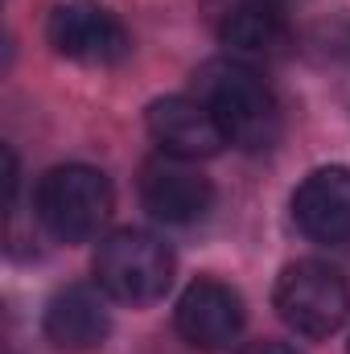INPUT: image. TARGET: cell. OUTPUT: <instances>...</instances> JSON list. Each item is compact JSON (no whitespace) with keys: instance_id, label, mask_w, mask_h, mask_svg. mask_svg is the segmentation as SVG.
I'll return each instance as SVG.
<instances>
[{"instance_id":"6da1fadb","label":"cell","mask_w":350,"mask_h":354,"mask_svg":"<svg viewBox=\"0 0 350 354\" xmlns=\"http://www.w3.org/2000/svg\"><path fill=\"white\" fill-rule=\"evenodd\" d=\"M194 79H198V99L223 124L227 145H239L248 153L276 145L280 103H276L272 87L256 75V66H248L243 58H214Z\"/></svg>"},{"instance_id":"7a4b0ae2","label":"cell","mask_w":350,"mask_h":354,"mask_svg":"<svg viewBox=\"0 0 350 354\" xmlns=\"http://www.w3.org/2000/svg\"><path fill=\"white\" fill-rule=\"evenodd\" d=\"M95 280L103 297L124 301V305H153L165 297L174 280V256L169 248L136 227L111 231L99 252H95Z\"/></svg>"},{"instance_id":"3957f363","label":"cell","mask_w":350,"mask_h":354,"mask_svg":"<svg viewBox=\"0 0 350 354\" xmlns=\"http://www.w3.org/2000/svg\"><path fill=\"white\" fill-rule=\"evenodd\" d=\"M272 305L288 330L301 338H330L350 313V288L342 272L322 260H297L280 272Z\"/></svg>"},{"instance_id":"277c9868","label":"cell","mask_w":350,"mask_h":354,"mask_svg":"<svg viewBox=\"0 0 350 354\" xmlns=\"http://www.w3.org/2000/svg\"><path fill=\"white\" fill-rule=\"evenodd\" d=\"M116 194L111 181L91 165H58L37 185V218L50 235L66 243H83L99 235V227L111 218Z\"/></svg>"},{"instance_id":"5b68a950","label":"cell","mask_w":350,"mask_h":354,"mask_svg":"<svg viewBox=\"0 0 350 354\" xmlns=\"http://www.w3.org/2000/svg\"><path fill=\"white\" fill-rule=\"evenodd\" d=\"M46 33H50V46L62 58H75L83 66H116L132 50L128 29L99 0H66V4H58L50 12V21H46Z\"/></svg>"},{"instance_id":"8992f818","label":"cell","mask_w":350,"mask_h":354,"mask_svg":"<svg viewBox=\"0 0 350 354\" xmlns=\"http://www.w3.org/2000/svg\"><path fill=\"white\" fill-rule=\"evenodd\" d=\"M177 334L198 351H227L243 334V297L223 280H194L177 301Z\"/></svg>"},{"instance_id":"52a82bcc","label":"cell","mask_w":350,"mask_h":354,"mask_svg":"<svg viewBox=\"0 0 350 354\" xmlns=\"http://www.w3.org/2000/svg\"><path fill=\"white\" fill-rule=\"evenodd\" d=\"M149 132L161 145V153L177 157V161H206V157L223 153V145H227L223 124L198 95L157 99L149 107Z\"/></svg>"},{"instance_id":"ba28073f","label":"cell","mask_w":350,"mask_h":354,"mask_svg":"<svg viewBox=\"0 0 350 354\" xmlns=\"http://www.w3.org/2000/svg\"><path fill=\"white\" fill-rule=\"evenodd\" d=\"M140 202L145 210L157 218V223H169V227H190L198 223L210 202H214V189L210 181L194 169V161H177V157H157L145 165L140 174Z\"/></svg>"},{"instance_id":"9c48e42d","label":"cell","mask_w":350,"mask_h":354,"mask_svg":"<svg viewBox=\"0 0 350 354\" xmlns=\"http://www.w3.org/2000/svg\"><path fill=\"white\" fill-rule=\"evenodd\" d=\"M284 0H223L214 8L219 37L231 50V58H276L288 41V17L280 8Z\"/></svg>"},{"instance_id":"30bf717a","label":"cell","mask_w":350,"mask_h":354,"mask_svg":"<svg viewBox=\"0 0 350 354\" xmlns=\"http://www.w3.org/2000/svg\"><path fill=\"white\" fill-rule=\"evenodd\" d=\"M293 223L313 243H347L350 239V169L330 165L313 169L293 194Z\"/></svg>"},{"instance_id":"8fae6325","label":"cell","mask_w":350,"mask_h":354,"mask_svg":"<svg viewBox=\"0 0 350 354\" xmlns=\"http://www.w3.org/2000/svg\"><path fill=\"white\" fill-rule=\"evenodd\" d=\"M46 338L58 346V351H95L107 330H111V313H107V301L87 288V284H71L62 288L50 305H46Z\"/></svg>"},{"instance_id":"7c38bea8","label":"cell","mask_w":350,"mask_h":354,"mask_svg":"<svg viewBox=\"0 0 350 354\" xmlns=\"http://www.w3.org/2000/svg\"><path fill=\"white\" fill-rule=\"evenodd\" d=\"M239 354H297V351L284 346V342H252V346H243Z\"/></svg>"}]
</instances>
